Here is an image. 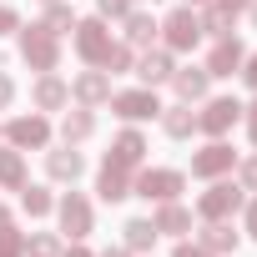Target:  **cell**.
Listing matches in <instances>:
<instances>
[{
	"label": "cell",
	"instance_id": "obj_19",
	"mask_svg": "<svg viewBox=\"0 0 257 257\" xmlns=\"http://www.w3.org/2000/svg\"><path fill=\"white\" fill-rule=\"evenodd\" d=\"M172 56L167 51H147L142 61H137V76H142V86H162V81H172Z\"/></svg>",
	"mask_w": 257,
	"mask_h": 257
},
{
	"label": "cell",
	"instance_id": "obj_44",
	"mask_svg": "<svg viewBox=\"0 0 257 257\" xmlns=\"http://www.w3.org/2000/svg\"><path fill=\"white\" fill-rule=\"evenodd\" d=\"M0 222H11V212H6V207H0Z\"/></svg>",
	"mask_w": 257,
	"mask_h": 257
},
{
	"label": "cell",
	"instance_id": "obj_16",
	"mask_svg": "<svg viewBox=\"0 0 257 257\" xmlns=\"http://www.w3.org/2000/svg\"><path fill=\"white\" fill-rule=\"evenodd\" d=\"M31 96H36V106H41V111H61V106L71 101V86H66L61 76H51V71H46V76L36 81V91H31Z\"/></svg>",
	"mask_w": 257,
	"mask_h": 257
},
{
	"label": "cell",
	"instance_id": "obj_32",
	"mask_svg": "<svg viewBox=\"0 0 257 257\" xmlns=\"http://www.w3.org/2000/svg\"><path fill=\"white\" fill-rule=\"evenodd\" d=\"M126 11H132V0H96V16L101 21H121Z\"/></svg>",
	"mask_w": 257,
	"mask_h": 257
},
{
	"label": "cell",
	"instance_id": "obj_31",
	"mask_svg": "<svg viewBox=\"0 0 257 257\" xmlns=\"http://www.w3.org/2000/svg\"><path fill=\"white\" fill-rule=\"evenodd\" d=\"M101 71H106V76L132 71V51H126V46H111V51H106V61H101Z\"/></svg>",
	"mask_w": 257,
	"mask_h": 257
},
{
	"label": "cell",
	"instance_id": "obj_13",
	"mask_svg": "<svg viewBox=\"0 0 257 257\" xmlns=\"http://www.w3.org/2000/svg\"><path fill=\"white\" fill-rule=\"evenodd\" d=\"M71 96H76L81 106H101V101H111V76H106L101 66H91V71H81V76L71 81Z\"/></svg>",
	"mask_w": 257,
	"mask_h": 257
},
{
	"label": "cell",
	"instance_id": "obj_33",
	"mask_svg": "<svg viewBox=\"0 0 257 257\" xmlns=\"http://www.w3.org/2000/svg\"><path fill=\"white\" fill-rule=\"evenodd\" d=\"M11 31H21V16L16 6H0V36H11Z\"/></svg>",
	"mask_w": 257,
	"mask_h": 257
},
{
	"label": "cell",
	"instance_id": "obj_21",
	"mask_svg": "<svg viewBox=\"0 0 257 257\" xmlns=\"http://www.w3.org/2000/svg\"><path fill=\"white\" fill-rule=\"evenodd\" d=\"M197 21H202V36H217V41H222V36H232V21H237V16L222 6V0H207V11H202Z\"/></svg>",
	"mask_w": 257,
	"mask_h": 257
},
{
	"label": "cell",
	"instance_id": "obj_1",
	"mask_svg": "<svg viewBox=\"0 0 257 257\" xmlns=\"http://www.w3.org/2000/svg\"><path fill=\"white\" fill-rule=\"evenodd\" d=\"M242 202H247V187H242V182H212V187L197 197V217H207V222H227Z\"/></svg>",
	"mask_w": 257,
	"mask_h": 257
},
{
	"label": "cell",
	"instance_id": "obj_38",
	"mask_svg": "<svg viewBox=\"0 0 257 257\" xmlns=\"http://www.w3.org/2000/svg\"><path fill=\"white\" fill-rule=\"evenodd\" d=\"M172 257H212V252H207V247H192V242H182Z\"/></svg>",
	"mask_w": 257,
	"mask_h": 257
},
{
	"label": "cell",
	"instance_id": "obj_43",
	"mask_svg": "<svg viewBox=\"0 0 257 257\" xmlns=\"http://www.w3.org/2000/svg\"><path fill=\"white\" fill-rule=\"evenodd\" d=\"M247 11H252V26H257V0H252V6H247Z\"/></svg>",
	"mask_w": 257,
	"mask_h": 257
},
{
	"label": "cell",
	"instance_id": "obj_5",
	"mask_svg": "<svg viewBox=\"0 0 257 257\" xmlns=\"http://www.w3.org/2000/svg\"><path fill=\"white\" fill-rule=\"evenodd\" d=\"M111 111H116L121 121H147V116H162L157 86H137V91H116V96H111Z\"/></svg>",
	"mask_w": 257,
	"mask_h": 257
},
{
	"label": "cell",
	"instance_id": "obj_10",
	"mask_svg": "<svg viewBox=\"0 0 257 257\" xmlns=\"http://www.w3.org/2000/svg\"><path fill=\"white\" fill-rule=\"evenodd\" d=\"M56 217H61V232H71L76 242H81V237L91 232V222H96V217H91V202H86L81 192H66V197L56 202Z\"/></svg>",
	"mask_w": 257,
	"mask_h": 257
},
{
	"label": "cell",
	"instance_id": "obj_45",
	"mask_svg": "<svg viewBox=\"0 0 257 257\" xmlns=\"http://www.w3.org/2000/svg\"><path fill=\"white\" fill-rule=\"evenodd\" d=\"M187 6H207V0H187Z\"/></svg>",
	"mask_w": 257,
	"mask_h": 257
},
{
	"label": "cell",
	"instance_id": "obj_15",
	"mask_svg": "<svg viewBox=\"0 0 257 257\" xmlns=\"http://www.w3.org/2000/svg\"><path fill=\"white\" fill-rule=\"evenodd\" d=\"M172 86H177V96L192 106V101H202V96H207L212 76H207V66H182V71H172Z\"/></svg>",
	"mask_w": 257,
	"mask_h": 257
},
{
	"label": "cell",
	"instance_id": "obj_20",
	"mask_svg": "<svg viewBox=\"0 0 257 257\" xmlns=\"http://www.w3.org/2000/svg\"><path fill=\"white\" fill-rule=\"evenodd\" d=\"M152 222H157V232H167V237H182V232H192V212H187L182 202H162V212H157Z\"/></svg>",
	"mask_w": 257,
	"mask_h": 257
},
{
	"label": "cell",
	"instance_id": "obj_8",
	"mask_svg": "<svg viewBox=\"0 0 257 257\" xmlns=\"http://www.w3.org/2000/svg\"><path fill=\"white\" fill-rule=\"evenodd\" d=\"M232 167H237V152H232V147H227L222 137H217L212 147H202V152L192 157V177H202V182H217V177H227Z\"/></svg>",
	"mask_w": 257,
	"mask_h": 257
},
{
	"label": "cell",
	"instance_id": "obj_24",
	"mask_svg": "<svg viewBox=\"0 0 257 257\" xmlns=\"http://www.w3.org/2000/svg\"><path fill=\"white\" fill-rule=\"evenodd\" d=\"M0 187H11V192L26 187V162H21L16 147H0Z\"/></svg>",
	"mask_w": 257,
	"mask_h": 257
},
{
	"label": "cell",
	"instance_id": "obj_23",
	"mask_svg": "<svg viewBox=\"0 0 257 257\" xmlns=\"http://www.w3.org/2000/svg\"><path fill=\"white\" fill-rule=\"evenodd\" d=\"M121 232H126V252H152V242L162 237V232H157V222H147V217H132Z\"/></svg>",
	"mask_w": 257,
	"mask_h": 257
},
{
	"label": "cell",
	"instance_id": "obj_42",
	"mask_svg": "<svg viewBox=\"0 0 257 257\" xmlns=\"http://www.w3.org/2000/svg\"><path fill=\"white\" fill-rule=\"evenodd\" d=\"M101 257H126V247H106V252H101Z\"/></svg>",
	"mask_w": 257,
	"mask_h": 257
},
{
	"label": "cell",
	"instance_id": "obj_37",
	"mask_svg": "<svg viewBox=\"0 0 257 257\" xmlns=\"http://www.w3.org/2000/svg\"><path fill=\"white\" fill-rule=\"evenodd\" d=\"M242 116H247V132H252V147H257V101H252V106H242Z\"/></svg>",
	"mask_w": 257,
	"mask_h": 257
},
{
	"label": "cell",
	"instance_id": "obj_41",
	"mask_svg": "<svg viewBox=\"0 0 257 257\" xmlns=\"http://www.w3.org/2000/svg\"><path fill=\"white\" fill-rule=\"evenodd\" d=\"M61 257H91V252H86V247H66Z\"/></svg>",
	"mask_w": 257,
	"mask_h": 257
},
{
	"label": "cell",
	"instance_id": "obj_28",
	"mask_svg": "<svg viewBox=\"0 0 257 257\" xmlns=\"http://www.w3.org/2000/svg\"><path fill=\"white\" fill-rule=\"evenodd\" d=\"M21 207H26L31 217H46V212L56 207V197H51L46 187H21Z\"/></svg>",
	"mask_w": 257,
	"mask_h": 257
},
{
	"label": "cell",
	"instance_id": "obj_18",
	"mask_svg": "<svg viewBox=\"0 0 257 257\" xmlns=\"http://www.w3.org/2000/svg\"><path fill=\"white\" fill-rule=\"evenodd\" d=\"M106 157L121 162V167H142V157H147V137H142V132H121V137L111 142Z\"/></svg>",
	"mask_w": 257,
	"mask_h": 257
},
{
	"label": "cell",
	"instance_id": "obj_46",
	"mask_svg": "<svg viewBox=\"0 0 257 257\" xmlns=\"http://www.w3.org/2000/svg\"><path fill=\"white\" fill-rule=\"evenodd\" d=\"M152 6H157V0H152Z\"/></svg>",
	"mask_w": 257,
	"mask_h": 257
},
{
	"label": "cell",
	"instance_id": "obj_35",
	"mask_svg": "<svg viewBox=\"0 0 257 257\" xmlns=\"http://www.w3.org/2000/svg\"><path fill=\"white\" fill-rule=\"evenodd\" d=\"M237 76H242V81H247V86H252V91H257V51H252V56H247V61H242V71H237Z\"/></svg>",
	"mask_w": 257,
	"mask_h": 257
},
{
	"label": "cell",
	"instance_id": "obj_22",
	"mask_svg": "<svg viewBox=\"0 0 257 257\" xmlns=\"http://www.w3.org/2000/svg\"><path fill=\"white\" fill-rule=\"evenodd\" d=\"M202 247H207L212 257H227V252H237V232H232V222H207V232H202Z\"/></svg>",
	"mask_w": 257,
	"mask_h": 257
},
{
	"label": "cell",
	"instance_id": "obj_30",
	"mask_svg": "<svg viewBox=\"0 0 257 257\" xmlns=\"http://www.w3.org/2000/svg\"><path fill=\"white\" fill-rule=\"evenodd\" d=\"M0 257H26V232H16L11 222H0Z\"/></svg>",
	"mask_w": 257,
	"mask_h": 257
},
{
	"label": "cell",
	"instance_id": "obj_34",
	"mask_svg": "<svg viewBox=\"0 0 257 257\" xmlns=\"http://www.w3.org/2000/svg\"><path fill=\"white\" fill-rule=\"evenodd\" d=\"M242 187H247V192H257V157H247V162H242Z\"/></svg>",
	"mask_w": 257,
	"mask_h": 257
},
{
	"label": "cell",
	"instance_id": "obj_12",
	"mask_svg": "<svg viewBox=\"0 0 257 257\" xmlns=\"http://www.w3.org/2000/svg\"><path fill=\"white\" fill-rule=\"evenodd\" d=\"M242 61H247L242 41H237V36H222V41L212 46V56H207V76H237Z\"/></svg>",
	"mask_w": 257,
	"mask_h": 257
},
{
	"label": "cell",
	"instance_id": "obj_4",
	"mask_svg": "<svg viewBox=\"0 0 257 257\" xmlns=\"http://www.w3.org/2000/svg\"><path fill=\"white\" fill-rule=\"evenodd\" d=\"M71 31H76V56H81L86 66H101V61H106V51L116 46L101 16H86V21H76Z\"/></svg>",
	"mask_w": 257,
	"mask_h": 257
},
{
	"label": "cell",
	"instance_id": "obj_17",
	"mask_svg": "<svg viewBox=\"0 0 257 257\" xmlns=\"http://www.w3.org/2000/svg\"><path fill=\"white\" fill-rule=\"evenodd\" d=\"M162 132H167L172 142H187V137L197 132V111H187V101H182V106H162Z\"/></svg>",
	"mask_w": 257,
	"mask_h": 257
},
{
	"label": "cell",
	"instance_id": "obj_11",
	"mask_svg": "<svg viewBox=\"0 0 257 257\" xmlns=\"http://www.w3.org/2000/svg\"><path fill=\"white\" fill-rule=\"evenodd\" d=\"M96 192H101V202H126L132 197V167H121V162H101V172H96Z\"/></svg>",
	"mask_w": 257,
	"mask_h": 257
},
{
	"label": "cell",
	"instance_id": "obj_36",
	"mask_svg": "<svg viewBox=\"0 0 257 257\" xmlns=\"http://www.w3.org/2000/svg\"><path fill=\"white\" fill-rule=\"evenodd\" d=\"M11 101H16V81H11V76H6V71H0V111H6V106H11Z\"/></svg>",
	"mask_w": 257,
	"mask_h": 257
},
{
	"label": "cell",
	"instance_id": "obj_7",
	"mask_svg": "<svg viewBox=\"0 0 257 257\" xmlns=\"http://www.w3.org/2000/svg\"><path fill=\"white\" fill-rule=\"evenodd\" d=\"M237 121H242V101H232V96H217V101H207V106H202V116H197V132H207V137H227Z\"/></svg>",
	"mask_w": 257,
	"mask_h": 257
},
{
	"label": "cell",
	"instance_id": "obj_40",
	"mask_svg": "<svg viewBox=\"0 0 257 257\" xmlns=\"http://www.w3.org/2000/svg\"><path fill=\"white\" fill-rule=\"evenodd\" d=\"M222 6H227V11L237 16V11H247V6H252V0H222Z\"/></svg>",
	"mask_w": 257,
	"mask_h": 257
},
{
	"label": "cell",
	"instance_id": "obj_2",
	"mask_svg": "<svg viewBox=\"0 0 257 257\" xmlns=\"http://www.w3.org/2000/svg\"><path fill=\"white\" fill-rule=\"evenodd\" d=\"M21 61H26L31 71H56V61H61L56 36H51L46 26H21Z\"/></svg>",
	"mask_w": 257,
	"mask_h": 257
},
{
	"label": "cell",
	"instance_id": "obj_39",
	"mask_svg": "<svg viewBox=\"0 0 257 257\" xmlns=\"http://www.w3.org/2000/svg\"><path fill=\"white\" fill-rule=\"evenodd\" d=\"M247 232H252V242H257V202H247Z\"/></svg>",
	"mask_w": 257,
	"mask_h": 257
},
{
	"label": "cell",
	"instance_id": "obj_27",
	"mask_svg": "<svg viewBox=\"0 0 257 257\" xmlns=\"http://www.w3.org/2000/svg\"><path fill=\"white\" fill-rule=\"evenodd\" d=\"M51 36H61V31H71L76 26V16H71V6H61V0H46V21H41Z\"/></svg>",
	"mask_w": 257,
	"mask_h": 257
},
{
	"label": "cell",
	"instance_id": "obj_29",
	"mask_svg": "<svg viewBox=\"0 0 257 257\" xmlns=\"http://www.w3.org/2000/svg\"><path fill=\"white\" fill-rule=\"evenodd\" d=\"M26 257H61V242L51 232H31L26 237Z\"/></svg>",
	"mask_w": 257,
	"mask_h": 257
},
{
	"label": "cell",
	"instance_id": "obj_3",
	"mask_svg": "<svg viewBox=\"0 0 257 257\" xmlns=\"http://www.w3.org/2000/svg\"><path fill=\"white\" fill-rule=\"evenodd\" d=\"M187 187V177L182 172H172V167H147L137 182H132V197H147V202H177V192Z\"/></svg>",
	"mask_w": 257,
	"mask_h": 257
},
{
	"label": "cell",
	"instance_id": "obj_9",
	"mask_svg": "<svg viewBox=\"0 0 257 257\" xmlns=\"http://www.w3.org/2000/svg\"><path fill=\"white\" fill-rule=\"evenodd\" d=\"M6 137H11V147H16V152H31V147L41 152V147L51 142V121H46V116H36V111H31V116H16V121L6 126Z\"/></svg>",
	"mask_w": 257,
	"mask_h": 257
},
{
	"label": "cell",
	"instance_id": "obj_14",
	"mask_svg": "<svg viewBox=\"0 0 257 257\" xmlns=\"http://www.w3.org/2000/svg\"><path fill=\"white\" fill-rule=\"evenodd\" d=\"M46 172L56 177V182H76L81 172H86V157L66 142V147H56V152H46Z\"/></svg>",
	"mask_w": 257,
	"mask_h": 257
},
{
	"label": "cell",
	"instance_id": "obj_25",
	"mask_svg": "<svg viewBox=\"0 0 257 257\" xmlns=\"http://www.w3.org/2000/svg\"><path fill=\"white\" fill-rule=\"evenodd\" d=\"M96 132V116H91V106H81V111H66V121H61V137L76 147V142H86Z\"/></svg>",
	"mask_w": 257,
	"mask_h": 257
},
{
	"label": "cell",
	"instance_id": "obj_6",
	"mask_svg": "<svg viewBox=\"0 0 257 257\" xmlns=\"http://www.w3.org/2000/svg\"><path fill=\"white\" fill-rule=\"evenodd\" d=\"M162 36H167V51H192L202 41V21L192 16V6H177L167 21H162Z\"/></svg>",
	"mask_w": 257,
	"mask_h": 257
},
{
	"label": "cell",
	"instance_id": "obj_26",
	"mask_svg": "<svg viewBox=\"0 0 257 257\" xmlns=\"http://www.w3.org/2000/svg\"><path fill=\"white\" fill-rule=\"evenodd\" d=\"M121 21H126V41H132V46H152L157 31H162V26H157L152 16H142V11H126Z\"/></svg>",
	"mask_w": 257,
	"mask_h": 257
}]
</instances>
